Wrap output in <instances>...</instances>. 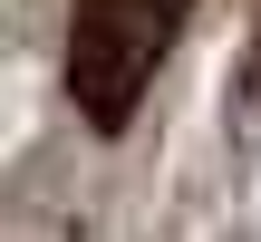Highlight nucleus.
<instances>
[{"instance_id": "obj_1", "label": "nucleus", "mask_w": 261, "mask_h": 242, "mask_svg": "<svg viewBox=\"0 0 261 242\" xmlns=\"http://www.w3.org/2000/svg\"><path fill=\"white\" fill-rule=\"evenodd\" d=\"M194 0H77L68 10V97L87 107V126H126L145 78L165 68L174 29Z\"/></svg>"}]
</instances>
